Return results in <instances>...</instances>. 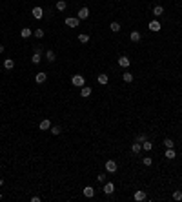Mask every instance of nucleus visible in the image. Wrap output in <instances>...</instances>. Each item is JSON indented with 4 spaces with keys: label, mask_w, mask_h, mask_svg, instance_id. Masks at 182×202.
I'll return each instance as SVG.
<instances>
[{
    "label": "nucleus",
    "mask_w": 182,
    "mask_h": 202,
    "mask_svg": "<svg viewBox=\"0 0 182 202\" xmlns=\"http://www.w3.org/2000/svg\"><path fill=\"white\" fill-rule=\"evenodd\" d=\"M46 78H47V75H46V73H37L35 80H37L38 84H42V82H46Z\"/></svg>",
    "instance_id": "14"
},
{
    "label": "nucleus",
    "mask_w": 182,
    "mask_h": 202,
    "mask_svg": "<svg viewBox=\"0 0 182 202\" xmlns=\"http://www.w3.org/2000/svg\"><path fill=\"white\" fill-rule=\"evenodd\" d=\"M175 157H177V155H175L173 147H168V151H166V159H169V160H171V159H175Z\"/></svg>",
    "instance_id": "23"
},
{
    "label": "nucleus",
    "mask_w": 182,
    "mask_h": 202,
    "mask_svg": "<svg viewBox=\"0 0 182 202\" xmlns=\"http://www.w3.org/2000/svg\"><path fill=\"white\" fill-rule=\"evenodd\" d=\"M71 84H73V86H77V87H82V86H84V77H82V75H75L71 78Z\"/></svg>",
    "instance_id": "2"
},
{
    "label": "nucleus",
    "mask_w": 182,
    "mask_h": 202,
    "mask_svg": "<svg viewBox=\"0 0 182 202\" xmlns=\"http://www.w3.org/2000/svg\"><path fill=\"white\" fill-rule=\"evenodd\" d=\"M87 17H89V9H87V7H82L80 11H78V18H80V20H86Z\"/></svg>",
    "instance_id": "4"
},
{
    "label": "nucleus",
    "mask_w": 182,
    "mask_h": 202,
    "mask_svg": "<svg viewBox=\"0 0 182 202\" xmlns=\"http://www.w3.org/2000/svg\"><path fill=\"white\" fill-rule=\"evenodd\" d=\"M129 64L131 62H129V58H127V57H120L119 58V66L120 67H129Z\"/></svg>",
    "instance_id": "8"
},
{
    "label": "nucleus",
    "mask_w": 182,
    "mask_h": 202,
    "mask_svg": "<svg viewBox=\"0 0 182 202\" xmlns=\"http://www.w3.org/2000/svg\"><path fill=\"white\" fill-rule=\"evenodd\" d=\"M135 200H137V202H142V200H146V191H142V189L135 191Z\"/></svg>",
    "instance_id": "5"
},
{
    "label": "nucleus",
    "mask_w": 182,
    "mask_h": 202,
    "mask_svg": "<svg viewBox=\"0 0 182 202\" xmlns=\"http://www.w3.org/2000/svg\"><path fill=\"white\" fill-rule=\"evenodd\" d=\"M4 67H6L7 71H11L13 67H15V62L11 60V58H6V60H4Z\"/></svg>",
    "instance_id": "10"
},
{
    "label": "nucleus",
    "mask_w": 182,
    "mask_h": 202,
    "mask_svg": "<svg viewBox=\"0 0 182 202\" xmlns=\"http://www.w3.org/2000/svg\"><path fill=\"white\" fill-rule=\"evenodd\" d=\"M109 29H111L113 33H119V31H120V24H119V22H111Z\"/></svg>",
    "instance_id": "18"
},
{
    "label": "nucleus",
    "mask_w": 182,
    "mask_h": 202,
    "mask_svg": "<svg viewBox=\"0 0 182 202\" xmlns=\"http://www.w3.org/2000/svg\"><path fill=\"white\" fill-rule=\"evenodd\" d=\"M93 195H95V189H93L91 186H86V188H84V197H87V199H91Z\"/></svg>",
    "instance_id": "9"
},
{
    "label": "nucleus",
    "mask_w": 182,
    "mask_h": 202,
    "mask_svg": "<svg viewBox=\"0 0 182 202\" xmlns=\"http://www.w3.org/2000/svg\"><path fill=\"white\" fill-rule=\"evenodd\" d=\"M0 53H4V46H2V44H0Z\"/></svg>",
    "instance_id": "35"
},
{
    "label": "nucleus",
    "mask_w": 182,
    "mask_h": 202,
    "mask_svg": "<svg viewBox=\"0 0 182 202\" xmlns=\"http://www.w3.org/2000/svg\"><path fill=\"white\" fill-rule=\"evenodd\" d=\"M46 58H47V62H53V60H55V53H53V51H46Z\"/></svg>",
    "instance_id": "25"
},
{
    "label": "nucleus",
    "mask_w": 182,
    "mask_h": 202,
    "mask_svg": "<svg viewBox=\"0 0 182 202\" xmlns=\"http://www.w3.org/2000/svg\"><path fill=\"white\" fill-rule=\"evenodd\" d=\"M0 199H2V193H0Z\"/></svg>",
    "instance_id": "37"
},
{
    "label": "nucleus",
    "mask_w": 182,
    "mask_h": 202,
    "mask_svg": "<svg viewBox=\"0 0 182 202\" xmlns=\"http://www.w3.org/2000/svg\"><path fill=\"white\" fill-rule=\"evenodd\" d=\"M97 179H98V182H104V180H106V177H104V175H98Z\"/></svg>",
    "instance_id": "34"
},
{
    "label": "nucleus",
    "mask_w": 182,
    "mask_h": 202,
    "mask_svg": "<svg viewBox=\"0 0 182 202\" xmlns=\"http://www.w3.org/2000/svg\"><path fill=\"white\" fill-rule=\"evenodd\" d=\"M107 80H109V78H107L106 73H100V75H98V84H107Z\"/></svg>",
    "instance_id": "21"
},
{
    "label": "nucleus",
    "mask_w": 182,
    "mask_h": 202,
    "mask_svg": "<svg viewBox=\"0 0 182 202\" xmlns=\"http://www.w3.org/2000/svg\"><path fill=\"white\" fill-rule=\"evenodd\" d=\"M149 29H151V31H160V24L159 22H157V20H153V22H149Z\"/></svg>",
    "instance_id": "15"
},
{
    "label": "nucleus",
    "mask_w": 182,
    "mask_h": 202,
    "mask_svg": "<svg viewBox=\"0 0 182 202\" xmlns=\"http://www.w3.org/2000/svg\"><path fill=\"white\" fill-rule=\"evenodd\" d=\"M140 149H142V144H140V142H133V146H131V151L137 155V153H140Z\"/></svg>",
    "instance_id": "13"
},
{
    "label": "nucleus",
    "mask_w": 182,
    "mask_h": 202,
    "mask_svg": "<svg viewBox=\"0 0 182 202\" xmlns=\"http://www.w3.org/2000/svg\"><path fill=\"white\" fill-rule=\"evenodd\" d=\"M2 184H4V180H2V179H0V186H2Z\"/></svg>",
    "instance_id": "36"
},
{
    "label": "nucleus",
    "mask_w": 182,
    "mask_h": 202,
    "mask_svg": "<svg viewBox=\"0 0 182 202\" xmlns=\"http://www.w3.org/2000/svg\"><path fill=\"white\" fill-rule=\"evenodd\" d=\"M78 24H80V18H75V17H69V18H66V26L67 27H78Z\"/></svg>",
    "instance_id": "1"
},
{
    "label": "nucleus",
    "mask_w": 182,
    "mask_h": 202,
    "mask_svg": "<svg viewBox=\"0 0 182 202\" xmlns=\"http://www.w3.org/2000/svg\"><path fill=\"white\" fill-rule=\"evenodd\" d=\"M144 140H146V135H144V133H140V135L137 137V142H140V144H142Z\"/></svg>",
    "instance_id": "33"
},
{
    "label": "nucleus",
    "mask_w": 182,
    "mask_h": 202,
    "mask_svg": "<svg viewBox=\"0 0 182 202\" xmlns=\"http://www.w3.org/2000/svg\"><path fill=\"white\" fill-rule=\"evenodd\" d=\"M35 37L37 38H42L44 37V29H35Z\"/></svg>",
    "instance_id": "29"
},
{
    "label": "nucleus",
    "mask_w": 182,
    "mask_h": 202,
    "mask_svg": "<svg viewBox=\"0 0 182 202\" xmlns=\"http://www.w3.org/2000/svg\"><path fill=\"white\" fill-rule=\"evenodd\" d=\"M33 17H35L37 20H40V18L44 17V11H42V7H33Z\"/></svg>",
    "instance_id": "6"
},
{
    "label": "nucleus",
    "mask_w": 182,
    "mask_h": 202,
    "mask_svg": "<svg viewBox=\"0 0 182 202\" xmlns=\"http://www.w3.org/2000/svg\"><path fill=\"white\" fill-rule=\"evenodd\" d=\"M142 149H146V151H151V149H153V144H151L149 140H144V142H142Z\"/></svg>",
    "instance_id": "17"
},
{
    "label": "nucleus",
    "mask_w": 182,
    "mask_h": 202,
    "mask_svg": "<svg viewBox=\"0 0 182 202\" xmlns=\"http://www.w3.org/2000/svg\"><path fill=\"white\" fill-rule=\"evenodd\" d=\"M129 38H131V42H135V44H137V42H140V38H142V37H140V33H139V31H133V33L129 35Z\"/></svg>",
    "instance_id": "12"
},
{
    "label": "nucleus",
    "mask_w": 182,
    "mask_h": 202,
    "mask_svg": "<svg viewBox=\"0 0 182 202\" xmlns=\"http://www.w3.org/2000/svg\"><path fill=\"white\" fill-rule=\"evenodd\" d=\"M113 191H115V184H113V182H107V184L104 186V193L106 195H111Z\"/></svg>",
    "instance_id": "7"
},
{
    "label": "nucleus",
    "mask_w": 182,
    "mask_h": 202,
    "mask_svg": "<svg viewBox=\"0 0 182 202\" xmlns=\"http://www.w3.org/2000/svg\"><path fill=\"white\" fill-rule=\"evenodd\" d=\"M124 80L126 82H133V75H131V73H124Z\"/></svg>",
    "instance_id": "27"
},
{
    "label": "nucleus",
    "mask_w": 182,
    "mask_h": 202,
    "mask_svg": "<svg viewBox=\"0 0 182 202\" xmlns=\"http://www.w3.org/2000/svg\"><path fill=\"white\" fill-rule=\"evenodd\" d=\"M78 42H80V44L89 42V37H87V35H78Z\"/></svg>",
    "instance_id": "26"
},
{
    "label": "nucleus",
    "mask_w": 182,
    "mask_h": 202,
    "mask_svg": "<svg viewBox=\"0 0 182 202\" xmlns=\"http://www.w3.org/2000/svg\"><path fill=\"white\" fill-rule=\"evenodd\" d=\"M162 13H164V7H162V6H157V7L153 9V15H155V17H162Z\"/></svg>",
    "instance_id": "22"
},
{
    "label": "nucleus",
    "mask_w": 182,
    "mask_h": 202,
    "mask_svg": "<svg viewBox=\"0 0 182 202\" xmlns=\"http://www.w3.org/2000/svg\"><path fill=\"white\" fill-rule=\"evenodd\" d=\"M142 162H144V166H151V164H153L151 157H146V159H142Z\"/></svg>",
    "instance_id": "28"
},
{
    "label": "nucleus",
    "mask_w": 182,
    "mask_h": 202,
    "mask_svg": "<svg viewBox=\"0 0 182 202\" xmlns=\"http://www.w3.org/2000/svg\"><path fill=\"white\" fill-rule=\"evenodd\" d=\"M31 60H33V64H38V62H40V55H38V53H35Z\"/></svg>",
    "instance_id": "32"
},
{
    "label": "nucleus",
    "mask_w": 182,
    "mask_h": 202,
    "mask_svg": "<svg viewBox=\"0 0 182 202\" xmlns=\"http://www.w3.org/2000/svg\"><path fill=\"white\" fill-rule=\"evenodd\" d=\"M51 133H53V135H60V133H62V127H60V126H53V127H51Z\"/></svg>",
    "instance_id": "24"
},
{
    "label": "nucleus",
    "mask_w": 182,
    "mask_h": 202,
    "mask_svg": "<svg viewBox=\"0 0 182 202\" xmlns=\"http://www.w3.org/2000/svg\"><path fill=\"white\" fill-rule=\"evenodd\" d=\"M66 7H67L66 0H58V2H57V9H58V11H64Z\"/></svg>",
    "instance_id": "16"
},
{
    "label": "nucleus",
    "mask_w": 182,
    "mask_h": 202,
    "mask_svg": "<svg viewBox=\"0 0 182 202\" xmlns=\"http://www.w3.org/2000/svg\"><path fill=\"white\" fill-rule=\"evenodd\" d=\"M40 129H42V131H47V129H51V122H49L47 119H46V120H42V122H40Z\"/></svg>",
    "instance_id": "11"
},
{
    "label": "nucleus",
    "mask_w": 182,
    "mask_h": 202,
    "mask_svg": "<svg viewBox=\"0 0 182 202\" xmlns=\"http://www.w3.org/2000/svg\"><path fill=\"white\" fill-rule=\"evenodd\" d=\"M173 199H175V200H182V191H175V193H173Z\"/></svg>",
    "instance_id": "31"
},
{
    "label": "nucleus",
    "mask_w": 182,
    "mask_h": 202,
    "mask_svg": "<svg viewBox=\"0 0 182 202\" xmlns=\"http://www.w3.org/2000/svg\"><path fill=\"white\" fill-rule=\"evenodd\" d=\"M164 146H166V147H173L175 144H173V140H171V139H166V140H164Z\"/></svg>",
    "instance_id": "30"
},
{
    "label": "nucleus",
    "mask_w": 182,
    "mask_h": 202,
    "mask_svg": "<svg viewBox=\"0 0 182 202\" xmlns=\"http://www.w3.org/2000/svg\"><path fill=\"white\" fill-rule=\"evenodd\" d=\"M106 171L115 173V171H117V162L115 160H106Z\"/></svg>",
    "instance_id": "3"
},
{
    "label": "nucleus",
    "mask_w": 182,
    "mask_h": 202,
    "mask_svg": "<svg viewBox=\"0 0 182 202\" xmlns=\"http://www.w3.org/2000/svg\"><path fill=\"white\" fill-rule=\"evenodd\" d=\"M20 37H22V38H27V37H31V29H29V27H24L22 31H20Z\"/></svg>",
    "instance_id": "20"
},
{
    "label": "nucleus",
    "mask_w": 182,
    "mask_h": 202,
    "mask_svg": "<svg viewBox=\"0 0 182 202\" xmlns=\"http://www.w3.org/2000/svg\"><path fill=\"white\" fill-rule=\"evenodd\" d=\"M80 95H82V97H89V95H91V87H86V86H82V89H80Z\"/></svg>",
    "instance_id": "19"
}]
</instances>
